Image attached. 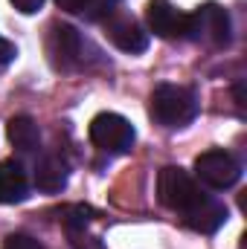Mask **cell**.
<instances>
[{"instance_id": "cell-3", "label": "cell", "mask_w": 247, "mask_h": 249, "mask_svg": "<svg viewBox=\"0 0 247 249\" xmlns=\"http://www.w3.org/2000/svg\"><path fill=\"white\" fill-rule=\"evenodd\" d=\"M157 197H160V203H163L166 209L186 214V212H192L206 194L201 191V186L186 174L184 168L166 165V168L157 174Z\"/></svg>"}, {"instance_id": "cell-15", "label": "cell", "mask_w": 247, "mask_h": 249, "mask_svg": "<svg viewBox=\"0 0 247 249\" xmlns=\"http://www.w3.org/2000/svg\"><path fill=\"white\" fill-rule=\"evenodd\" d=\"M3 249H44L35 238H29V235H21V232H15V235H9L6 241H3Z\"/></svg>"}, {"instance_id": "cell-16", "label": "cell", "mask_w": 247, "mask_h": 249, "mask_svg": "<svg viewBox=\"0 0 247 249\" xmlns=\"http://www.w3.org/2000/svg\"><path fill=\"white\" fill-rule=\"evenodd\" d=\"M15 55H18L15 44H12V41H6V38H0V72H3L9 64L15 61Z\"/></svg>"}, {"instance_id": "cell-2", "label": "cell", "mask_w": 247, "mask_h": 249, "mask_svg": "<svg viewBox=\"0 0 247 249\" xmlns=\"http://www.w3.org/2000/svg\"><path fill=\"white\" fill-rule=\"evenodd\" d=\"M186 41L195 44H206L212 50H224L233 41V26H230V15L227 9H221L218 3H204L189 15V35Z\"/></svg>"}, {"instance_id": "cell-11", "label": "cell", "mask_w": 247, "mask_h": 249, "mask_svg": "<svg viewBox=\"0 0 247 249\" xmlns=\"http://www.w3.org/2000/svg\"><path fill=\"white\" fill-rule=\"evenodd\" d=\"M67 162L62 157H44L38 165H35V188L44 191V194H56L67 186Z\"/></svg>"}, {"instance_id": "cell-18", "label": "cell", "mask_w": 247, "mask_h": 249, "mask_svg": "<svg viewBox=\"0 0 247 249\" xmlns=\"http://www.w3.org/2000/svg\"><path fill=\"white\" fill-rule=\"evenodd\" d=\"M56 3H59V9L70 12V15H82V9H84V0H56Z\"/></svg>"}, {"instance_id": "cell-13", "label": "cell", "mask_w": 247, "mask_h": 249, "mask_svg": "<svg viewBox=\"0 0 247 249\" xmlns=\"http://www.w3.org/2000/svg\"><path fill=\"white\" fill-rule=\"evenodd\" d=\"M90 209L87 206H73V209H67L64 212V217H62V223H64V229L70 232V235H79L87 223H90Z\"/></svg>"}, {"instance_id": "cell-17", "label": "cell", "mask_w": 247, "mask_h": 249, "mask_svg": "<svg viewBox=\"0 0 247 249\" xmlns=\"http://www.w3.org/2000/svg\"><path fill=\"white\" fill-rule=\"evenodd\" d=\"M12 3H15V9L23 12V15H32V12H38V9L44 6V0H12Z\"/></svg>"}, {"instance_id": "cell-9", "label": "cell", "mask_w": 247, "mask_h": 249, "mask_svg": "<svg viewBox=\"0 0 247 249\" xmlns=\"http://www.w3.org/2000/svg\"><path fill=\"white\" fill-rule=\"evenodd\" d=\"M184 220H186L189 229H195V232H201V235H212V232H218V229L227 223V209H224L218 200L204 197L192 212H186Z\"/></svg>"}, {"instance_id": "cell-1", "label": "cell", "mask_w": 247, "mask_h": 249, "mask_svg": "<svg viewBox=\"0 0 247 249\" xmlns=\"http://www.w3.org/2000/svg\"><path fill=\"white\" fill-rule=\"evenodd\" d=\"M154 122L163 127H186L198 116V96L184 84H160L148 105Z\"/></svg>"}, {"instance_id": "cell-7", "label": "cell", "mask_w": 247, "mask_h": 249, "mask_svg": "<svg viewBox=\"0 0 247 249\" xmlns=\"http://www.w3.org/2000/svg\"><path fill=\"white\" fill-rule=\"evenodd\" d=\"M102 26H105L108 41H111L117 50L128 53V55H137V53H145V50H148V41H151V38H148V32L140 26V20H137L134 15L114 9V12L102 20Z\"/></svg>"}, {"instance_id": "cell-19", "label": "cell", "mask_w": 247, "mask_h": 249, "mask_svg": "<svg viewBox=\"0 0 247 249\" xmlns=\"http://www.w3.org/2000/svg\"><path fill=\"white\" fill-rule=\"evenodd\" d=\"M76 238V249H102L93 238H79V235H73Z\"/></svg>"}, {"instance_id": "cell-10", "label": "cell", "mask_w": 247, "mask_h": 249, "mask_svg": "<svg viewBox=\"0 0 247 249\" xmlns=\"http://www.w3.org/2000/svg\"><path fill=\"white\" fill-rule=\"evenodd\" d=\"M26 197H29L26 171L18 162L3 160L0 162V203L3 206H15V203H23Z\"/></svg>"}, {"instance_id": "cell-12", "label": "cell", "mask_w": 247, "mask_h": 249, "mask_svg": "<svg viewBox=\"0 0 247 249\" xmlns=\"http://www.w3.org/2000/svg\"><path fill=\"white\" fill-rule=\"evenodd\" d=\"M6 133H9V142L23 154L35 151L41 145V130H38L35 119H29V116H12L6 124Z\"/></svg>"}, {"instance_id": "cell-8", "label": "cell", "mask_w": 247, "mask_h": 249, "mask_svg": "<svg viewBox=\"0 0 247 249\" xmlns=\"http://www.w3.org/2000/svg\"><path fill=\"white\" fill-rule=\"evenodd\" d=\"M145 23L163 41H186V35H189V15L175 9L169 0H148Z\"/></svg>"}, {"instance_id": "cell-4", "label": "cell", "mask_w": 247, "mask_h": 249, "mask_svg": "<svg viewBox=\"0 0 247 249\" xmlns=\"http://www.w3.org/2000/svg\"><path fill=\"white\" fill-rule=\"evenodd\" d=\"M84 50L87 41L82 38V32L70 23H53L50 35H47V55L50 64L62 72H73L79 67H84Z\"/></svg>"}, {"instance_id": "cell-6", "label": "cell", "mask_w": 247, "mask_h": 249, "mask_svg": "<svg viewBox=\"0 0 247 249\" xmlns=\"http://www.w3.org/2000/svg\"><path fill=\"white\" fill-rule=\"evenodd\" d=\"M87 133H90V142L99 151H108V154H128L134 148V139H137L134 124L125 116H120V113H99V116H93Z\"/></svg>"}, {"instance_id": "cell-14", "label": "cell", "mask_w": 247, "mask_h": 249, "mask_svg": "<svg viewBox=\"0 0 247 249\" xmlns=\"http://www.w3.org/2000/svg\"><path fill=\"white\" fill-rule=\"evenodd\" d=\"M117 6H120V0H84L82 15H84L87 20H105Z\"/></svg>"}, {"instance_id": "cell-5", "label": "cell", "mask_w": 247, "mask_h": 249, "mask_svg": "<svg viewBox=\"0 0 247 249\" xmlns=\"http://www.w3.org/2000/svg\"><path fill=\"white\" fill-rule=\"evenodd\" d=\"M195 174L204 186L215 188V191H224V188H233L242 180V162L230 154V151H221V148H212V151H204L198 154L195 160Z\"/></svg>"}]
</instances>
